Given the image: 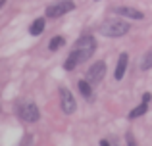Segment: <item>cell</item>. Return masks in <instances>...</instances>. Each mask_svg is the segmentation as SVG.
Returning <instances> with one entry per match:
<instances>
[{"instance_id":"13","label":"cell","mask_w":152,"mask_h":146,"mask_svg":"<svg viewBox=\"0 0 152 146\" xmlns=\"http://www.w3.org/2000/svg\"><path fill=\"white\" fill-rule=\"evenodd\" d=\"M64 42H66V41H64V37H54V38L50 41V44H48L50 52H56L58 48H62V46H64Z\"/></svg>"},{"instance_id":"12","label":"cell","mask_w":152,"mask_h":146,"mask_svg":"<svg viewBox=\"0 0 152 146\" xmlns=\"http://www.w3.org/2000/svg\"><path fill=\"white\" fill-rule=\"evenodd\" d=\"M77 65H79V60H77V56L71 52V54H69V58L66 60V64H64V68H66L67 71H71V69H75Z\"/></svg>"},{"instance_id":"7","label":"cell","mask_w":152,"mask_h":146,"mask_svg":"<svg viewBox=\"0 0 152 146\" xmlns=\"http://www.w3.org/2000/svg\"><path fill=\"white\" fill-rule=\"evenodd\" d=\"M127 62H129V56H127L125 52L119 54V60H118V65H115V73L114 77L118 79V81H121L123 75H125V69H127Z\"/></svg>"},{"instance_id":"15","label":"cell","mask_w":152,"mask_h":146,"mask_svg":"<svg viewBox=\"0 0 152 146\" xmlns=\"http://www.w3.org/2000/svg\"><path fill=\"white\" fill-rule=\"evenodd\" d=\"M127 142L131 146H135V140H133V135H131V133H127Z\"/></svg>"},{"instance_id":"16","label":"cell","mask_w":152,"mask_h":146,"mask_svg":"<svg viewBox=\"0 0 152 146\" xmlns=\"http://www.w3.org/2000/svg\"><path fill=\"white\" fill-rule=\"evenodd\" d=\"M150 98H152V96H150V94H148V92H146V94H145V96H142V102H150Z\"/></svg>"},{"instance_id":"10","label":"cell","mask_w":152,"mask_h":146,"mask_svg":"<svg viewBox=\"0 0 152 146\" xmlns=\"http://www.w3.org/2000/svg\"><path fill=\"white\" fill-rule=\"evenodd\" d=\"M77 86H79L81 94L87 98V100H91V98H93V86H91V83L87 81V79H85V81H79V83H77Z\"/></svg>"},{"instance_id":"1","label":"cell","mask_w":152,"mask_h":146,"mask_svg":"<svg viewBox=\"0 0 152 146\" xmlns=\"http://www.w3.org/2000/svg\"><path fill=\"white\" fill-rule=\"evenodd\" d=\"M100 31H102L104 37L118 38V37H123V35L129 31V23L121 21V19H106V21L102 23Z\"/></svg>"},{"instance_id":"17","label":"cell","mask_w":152,"mask_h":146,"mask_svg":"<svg viewBox=\"0 0 152 146\" xmlns=\"http://www.w3.org/2000/svg\"><path fill=\"white\" fill-rule=\"evenodd\" d=\"M4 4H6V0H0V8H2V6H4Z\"/></svg>"},{"instance_id":"4","label":"cell","mask_w":152,"mask_h":146,"mask_svg":"<svg viewBox=\"0 0 152 146\" xmlns=\"http://www.w3.org/2000/svg\"><path fill=\"white\" fill-rule=\"evenodd\" d=\"M73 48H75V50H79V52H83L87 58H91V56L94 54L96 42H94V38L91 37V35H83L81 38H77V42H75Z\"/></svg>"},{"instance_id":"5","label":"cell","mask_w":152,"mask_h":146,"mask_svg":"<svg viewBox=\"0 0 152 146\" xmlns=\"http://www.w3.org/2000/svg\"><path fill=\"white\" fill-rule=\"evenodd\" d=\"M60 104H62V112L67 113V115H71V113L75 112V108H77L73 94H71L67 89H64V86L60 89Z\"/></svg>"},{"instance_id":"3","label":"cell","mask_w":152,"mask_h":146,"mask_svg":"<svg viewBox=\"0 0 152 146\" xmlns=\"http://www.w3.org/2000/svg\"><path fill=\"white\" fill-rule=\"evenodd\" d=\"M19 117H21L23 121H27V123H35V121H39V117H41V113H39V108L35 104H31V102H27V104H21L18 110Z\"/></svg>"},{"instance_id":"11","label":"cell","mask_w":152,"mask_h":146,"mask_svg":"<svg viewBox=\"0 0 152 146\" xmlns=\"http://www.w3.org/2000/svg\"><path fill=\"white\" fill-rule=\"evenodd\" d=\"M146 110H148V102H141V104L137 106V108H133L129 112V119H135V117H141L142 113H146Z\"/></svg>"},{"instance_id":"9","label":"cell","mask_w":152,"mask_h":146,"mask_svg":"<svg viewBox=\"0 0 152 146\" xmlns=\"http://www.w3.org/2000/svg\"><path fill=\"white\" fill-rule=\"evenodd\" d=\"M42 31H45V19L42 17L35 19V21L31 23V27H29V33L33 35V37H37V35H41Z\"/></svg>"},{"instance_id":"14","label":"cell","mask_w":152,"mask_h":146,"mask_svg":"<svg viewBox=\"0 0 152 146\" xmlns=\"http://www.w3.org/2000/svg\"><path fill=\"white\" fill-rule=\"evenodd\" d=\"M150 68H152V48L146 52L145 60H142V69H150Z\"/></svg>"},{"instance_id":"6","label":"cell","mask_w":152,"mask_h":146,"mask_svg":"<svg viewBox=\"0 0 152 146\" xmlns=\"http://www.w3.org/2000/svg\"><path fill=\"white\" fill-rule=\"evenodd\" d=\"M106 75V62H96L94 65H91L87 71V81L89 83H98Z\"/></svg>"},{"instance_id":"8","label":"cell","mask_w":152,"mask_h":146,"mask_svg":"<svg viewBox=\"0 0 152 146\" xmlns=\"http://www.w3.org/2000/svg\"><path fill=\"white\" fill-rule=\"evenodd\" d=\"M115 14H119V15H125V17H131V19H142V12L135 10V8H127V6L115 8Z\"/></svg>"},{"instance_id":"2","label":"cell","mask_w":152,"mask_h":146,"mask_svg":"<svg viewBox=\"0 0 152 146\" xmlns=\"http://www.w3.org/2000/svg\"><path fill=\"white\" fill-rule=\"evenodd\" d=\"M73 8H75L73 0H60V2L50 4V6L46 8V15H48V17H60V15L71 12Z\"/></svg>"}]
</instances>
